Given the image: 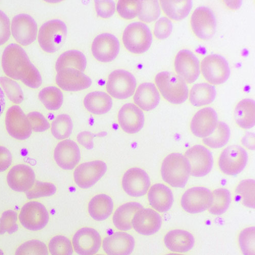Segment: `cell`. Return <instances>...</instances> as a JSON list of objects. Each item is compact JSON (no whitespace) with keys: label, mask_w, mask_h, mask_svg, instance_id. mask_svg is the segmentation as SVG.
<instances>
[{"label":"cell","mask_w":255,"mask_h":255,"mask_svg":"<svg viewBox=\"0 0 255 255\" xmlns=\"http://www.w3.org/2000/svg\"><path fill=\"white\" fill-rule=\"evenodd\" d=\"M2 66L7 76L20 80L29 88L37 89L42 84L40 73L24 49L17 44H11L5 48L2 55Z\"/></svg>","instance_id":"cell-1"},{"label":"cell","mask_w":255,"mask_h":255,"mask_svg":"<svg viewBox=\"0 0 255 255\" xmlns=\"http://www.w3.org/2000/svg\"><path fill=\"white\" fill-rule=\"evenodd\" d=\"M191 172L187 158L181 154L168 155L163 161L161 173L163 181L173 187L183 188L186 185Z\"/></svg>","instance_id":"cell-2"},{"label":"cell","mask_w":255,"mask_h":255,"mask_svg":"<svg viewBox=\"0 0 255 255\" xmlns=\"http://www.w3.org/2000/svg\"><path fill=\"white\" fill-rule=\"evenodd\" d=\"M155 83L164 98L169 103L180 104L188 97V88L186 82L174 73L164 71L158 73Z\"/></svg>","instance_id":"cell-3"},{"label":"cell","mask_w":255,"mask_h":255,"mask_svg":"<svg viewBox=\"0 0 255 255\" xmlns=\"http://www.w3.org/2000/svg\"><path fill=\"white\" fill-rule=\"evenodd\" d=\"M67 27L60 19H52L41 26L38 33L39 44L44 51L52 53L62 47L66 39Z\"/></svg>","instance_id":"cell-4"},{"label":"cell","mask_w":255,"mask_h":255,"mask_svg":"<svg viewBox=\"0 0 255 255\" xmlns=\"http://www.w3.org/2000/svg\"><path fill=\"white\" fill-rule=\"evenodd\" d=\"M152 40L150 28L144 23L139 22L128 26L123 35L125 47L129 52L136 54H142L149 49Z\"/></svg>","instance_id":"cell-5"},{"label":"cell","mask_w":255,"mask_h":255,"mask_svg":"<svg viewBox=\"0 0 255 255\" xmlns=\"http://www.w3.org/2000/svg\"><path fill=\"white\" fill-rule=\"evenodd\" d=\"M136 80L132 74L124 70L113 71L106 84V90L113 98L123 100L133 95Z\"/></svg>","instance_id":"cell-6"},{"label":"cell","mask_w":255,"mask_h":255,"mask_svg":"<svg viewBox=\"0 0 255 255\" xmlns=\"http://www.w3.org/2000/svg\"><path fill=\"white\" fill-rule=\"evenodd\" d=\"M248 154L240 145H230L222 152L219 160L221 171L225 174L236 176L244 169L248 163Z\"/></svg>","instance_id":"cell-7"},{"label":"cell","mask_w":255,"mask_h":255,"mask_svg":"<svg viewBox=\"0 0 255 255\" xmlns=\"http://www.w3.org/2000/svg\"><path fill=\"white\" fill-rule=\"evenodd\" d=\"M203 77L214 85L223 84L230 75V69L227 60L219 54H211L205 57L201 62Z\"/></svg>","instance_id":"cell-8"},{"label":"cell","mask_w":255,"mask_h":255,"mask_svg":"<svg viewBox=\"0 0 255 255\" xmlns=\"http://www.w3.org/2000/svg\"><path fill=\"white\" fill-rule=\"evenodd\" d=\"M18 218L24 228L36 231L44 229L47 226L49 221V215L44 205L32 201L23 206Z\"/></svg>","instance_id":"cell-9"},{"label":"cell","mask_w":255,"mask_h":255,"mask_svg":"<svg viewBox=\"0 0 255 255\" xmlns=\"http://www.w3.org/2000/svg\"><path fill=\"white\" fill-rule=\"evenodd\" d=\"M191 28L201 39L209 40L213 37L217 30V20L213 11L205 6L197 8L191 17Z\"/></svg>","instance_id":"cell-10"},{"label":"cell","mask_w":255,"mask_h":255,"mask_svg":"<svg viewBox=\"0 0 255 255\" xmlns=\"http://www.w3.org/2000/svg\"><path fill=\"white\" fill-rule=\"evenodd\" d=\"M185 156L190 165V175L194 177H204L211 171L213 167V156L203 145L197 144L190 147L185 152Z\"/></svg>","instance_id":"cell-11"},{"label":"cell","mask_w":255,"mask_h":255,"mask_svg":"<svg viewBox=\"0 0 255 255\" xmlns=\"http://www.w3.org/2000/svg\"><path fill=\"white\" fill-rule=\"evenodd\" d=\"M108 166L101 160L85 162L79 165L74 173L76 184L82 189H88L96 184L107 171Z\"/></svg>","instance_id":"cell-12"},{"label":"cell","mask_w":255,"mask_h":255,"mask_svg":"<svg viewBox=\"0 0 255 255\" xmlns=\"http://www.w3.org/2000/svg\"><path fill=\"white\" fill-rule=\"evenodd\" d=\"M5 123L8 134L16 139H26L32 134L28 117L18 106H12L7 111Z\"/></svg>","instance_id":"cell-13"},{"label":"cell","mask_w":255,"mask_h":255,"mask_svg":"<svg viewBox=\"0 0 255 255\" xmlns=\"http://www.w3.org/2000/svg\"><path fill=\"white\" fill-rule=\"evenodd\" d=\"M122 187L127 194L132 197L144 196L151 186L149 176L137 167L128 170L122 178Z\"/></svg>","instance_id":"cell-14"},{"label":"cell","mask_w":255,"mask_h":255,"mask_svg":"<svg viewBox=\"0 0 255 255\" xmlns=\"http://www.w3.org/2000/svg\"><path fill=\"white\" fill-rule=\"evenodd\" d=\"M212 201L211 191L204 187H195L186 190L181 201L183 209L190 214L201 213L208 209Z\"/></svg>","instance_id":"cell-15"},{"label":"cell","mask_w":255,"mask_h":255,"mask_svg":"<svg viewBox=\"0 0 255 255\" xmlns=\"http://www.w3.org/2000/svg\"><path fill=\"white\" fill-rule=\"evenodd\" d=\"M11 32L14 39L21 45L28 46L36 40L37 25L33 18L27 14L14 16L12 21Z\"/></svg>","instance_id":"cell-16"},{"label":"cell","mask_w":255,"mask_h":255,"mask_svg":"<svg viewBox=\"0 0 255 255\" xmlns=\"http://www.w3.org/2000/svg\"><path fill=\"white\" fill-rule=\"evenodd\" d=\"M56 82L60 88L68 92L86 90L89 88L92 84L89 77L73 68H65L57 72Z\"/></svg>","instance_id":"cell-17"},{"label":"cell","mask_w":255,"mask_h":255,"mask_svg":"<svg viewBox=\"0 0 255 255\" xmlns=\"http://www.w3.org/2000/svg\"><path fill=\"white\" fill-rule=\"evenodd\" d=\"M175 69L178 76L186 82H195L200 75V62L197 57L189 50L180 51L175 58Z\"/></svg>","instance_id":"cell-18"},{"label":"cell","mask_w":255,"mask_h":255,"mask_svg":"<svg viewBox=\"0 0 255 255\" xmlns=\"http://www.w3.org/2000/svg\"><path fill=\"white\" fill-rule=\"evenodd\" d=\"M120 44L118 39L110 33H102L93 41L92 51L93 56L102 62H109L118 55Z\"/></svg>","instance_id":"cell-19"},{"label":"cell","mask_w":255,"mask_h":255,"mask_svg":"<svg viewBox=\"0 0 255 255\" xmlns=\"http://www.w3.org/2000/svg\"><path fill=\"white\" fill-rule=\"evenodd\" d=\"M75 252L81 255H92L97 254L101 247L100 234L92 228H83L79 230L72 240Z\"/></svg>","instance_id":"cell-20"},{"label":"cell","mask_w":255,"mask_h":255,"mask_svg":"<svg viewBox=\"0 0 255 255\" xmlns=\"http://www.w3.org/2000/svg\"><path fill=\"white\" fill-rule=\"evenodd\" d=\"M134 229L140 235L149 236L158 232L162 225L160 215L151 208L138 210L132 220Z\"/></svg>","instance_id":"cell-21"},{"label":"cell","mask_w":255,"mask_h":255,"mask_svg":"<svg viewBox=\"0 0 255 255\" xmlns=\"http://www.w3.org/2000/svg\"><path fill=\"white\" fill-rule=\"evenodd\" d=\"M218 124L217 112L211 108L200 110L194 116L190 123L191 132L197 137L205 138L216 129Z\"/></svg>","instance_id":"cell-22"},{"label":"cell","mask_w":255,"mask_h":255,"mask_svg":"<svg viewBox=\"0 0 255 255\" xmlns=\"http://www.w3.org/2000/svg\"><path fill=\"white\" fill-rule=\"evenodd\" d=\"M118 122L124 132L135 134L142 129L144 116L142 111L136 105L127 103L123 106L119 111Z\"/></svg>","instance_id":"cell-23"},{"label":"cell","mask_w":255,"mask_h":255,"mask_svg":"<svg viewBox=\"0 0 255 255\" xmlns=\"http://www.w3.org/2000/svg\"><path fill=\"white\" fill-rule=\"evenodd\" d=\"M54 159L57 165L65 170H72L79 163L80 151L77 144L70 139L59 142L54 150Z\"/></svg>","instance_id":"cell-24"},{"label":"cell","mask_w":255,"mask_h":255,"mask_svg":"<svg viewBox=\"0 0 255 255\" xmlns=\"http://www.w3.org/2000/svg\"><path fill=\"white\" fill-rule=\"evenodd\" d=\"M7 181L13 190L17 192H27L35 182V175L31 167L25 164H18L10 170Z\"/></svg>","instance_id":"cell-25"},{"label":"cell","mask_w":255,"mask_h":255,"mask_svg":"<svg viewBox=\"0 0 255 255\" xmlns=\"http://www.w3.org/2000/svg\"><path fill=\"white\" fill-rule=\"evenodd\" d=\"M134 247L133 237L126 232H116L105 238L103 242L104 252L110 255H130Z\"/></svg>","instance_id":"cell-26"},{"label":"cell","mask_w":255,"mask_h":255,"mask_svg":"<svg viewBox=\"0 0 255 255\" xmlns=\"http://www.w3.org/2000/svg\"><path fill=\"white\" fill-rule=\"evenodd\" d=\"M134 102L144 111L149 112L158 105L160 97L159 93L152 83H143L138 87L134 96Z\"/></svg>","instance_id":"cell-27"},{"label":"cell","mask_w":255,"mask_h":255,"mask_svg":"<svg viewBox=\"0 0 255 255\" xmlns=\"http://www.w3.org/2000/svg\"><path fill=\"white\" fill-rule=\"evenodd\" d=\"M148 200L150 205L159 212H165L171 209L174 202L171 189L161 183L154 184L150 188Z\"/></svg>","instance_id":"cell-28"},{"label":"cell","mask_w":255,"mask_h":255,"mask_svg":"<svg viewBox=\"0 0 255 255\" xmlns=\"http://www.w3.org/2000/svg\"><path fill=\"white\" fill-rule=\"evenodd\" d=\"M164 242L169 251L185 253L193 249L195 239L189 232L177 229L168 232L164 237Z\"/></svg>","instance_id":"cell-29"},{"label":"cell","mask_w":255,"mask_h":255,"mask_svg":"<svg viewBox=\"0 0 255 255\" xmlns=\"http://www.w3.org/2000/svg\"><path fill=\"white\" fill-rule=\"evenodd\" d=\"M113 104L111 96L102 92L89 93L84 100L85 108L91 113L96 115L108 113L112 109Z\"/></svg>","instance_id":"cell-30"},{"label":"cell","mask_w":255,"mask_h":255,"mask_svg":"<svg viewBox=\"0 0 255 255\" xmlns=\"http://www.w3.org/2000/svg\"><path fill=\"white\" fill-rule=\"evenodd\" d=\"M114 203L112 199L105 194L93 197L89 204V212L91 217L97 221L108 219L112 214Z\"/></svg>","instance_id":"cell-31"},{"label":"cell","mask_w":255,"mask_h":255,"mask_svg":"<svg viewBox=\"0 0 255 255\" xmlns=\"http://www.w3.org/2000/svg\"><path fill=\"white\" fill-rule=\"evenodd\" d=\"M137 202L127 203L119 207L115 211L113 222L115 227L121 231H128L132 229V220L136 212L143 208Z\"/></svg>","instance_id":"cell-32"},{"label":"cell","mask_w":255,"mask_h":255,"mask_svg":"<svg viewBox=\"0 0 255 255\" xmlns=\"http://www.w3.org/2000/svg\"><path fill=\"white\" fill-rule=\"evenodd\" d=\"M216 96L215 87L207 83H198L190 90L189 101L193 106L200 107L213 102Z\"/></svg>","instance_id":"cell-33"},{"label":"cell","mask_w":255,"mask_h":255,"mask_svg":"<svg viewBox=\"0 0 255 255\" xmlns=\"http://www.w3.org/2000/svg\"><path fill=\"white\" fill-rule=\"evenodd\" d=\"M255 104L251 99L240 101L235 110V117L238 125L242 128L249 129L255 126Z\"/></svg>","instance_id":"cell-34"},{"label":"cell","mask_w":255,"mask_h":255,"mask_svg":"<svg viewBox=\"0 0 255 255\" xmlns=\"http://www.w3.org/2000/svg\"><path fill=\"white\" fill-rule=\"evenodd\" d=\"M87 65L86 57L80 51L72 50L62 53L56 63L57 72L65 68H73L81 72L86 70Z\"/></svg>","instance_id":"cell-35"},{"label":"cell","mask_w":255,"mask_h":255,"mask_svg":"<svg viewBox=\"0 0 255 255\" xmlns=\"http://www.w3.org/2000/svg\"><path fill=\"white\" fill-rule=\"evenodd\" d=\"M160 4L165 14L175 20L186 18L193 7L191 1H160Z\"/></svg>","instance_id":"cell-36"},{"label":"cell","mask_w":255,"mask_h":255,"mask_svg":"<svg viewBox=\"0 0 255 255\" xmlns=\"http://www.w3.org/2000/svg\"><path fill=\"white\" fill-rule=\"evenodd\" d=\"M230 191L225 188H219L212 193V201L208 208L212 215L220 216L225 213L231 203Z\"/></svg>","instance_id":"cell-37"},{"label":"cell","mask_w":255,"mask_h":255,"mask_svg":"<svg viewBox=\"0 0 255 255\" xmlns=\"http://www.w3.org/2000/svg\"><path fill=\"white\" fill-rule=\"evenodd\" d=\"M38 98L49 111L58 110L63 102L62 93L55 87H49L41 90L38 94Z\"/></svg>","instance_id":"cell-38"},{"label":"cell","mask_w":255,"mask_h":255,"mask_svg":"<svg viewBox=\"0 0 255 255\" xmlns=\"http://www.w3.org/2000/svg\"><path fill=\"white\" fill-rule=\"evenodd\" d=\"M230 137L229 127L224 122H218L215 131L210 136L204 138L203 142L213 148H219L225 146Z\"/></svg>","instance_id":"cell-39"},{"label":"cell","mask_w":255,"mask_h":255,"mask_svg":"<svg viewBox=\"0 0 255 255\" xmlns=\"http://www.w3.org/2000/svg\"><path fill=\"white\" fill-rule=\"evenodd\" d=\"M73 124L71 117L67 114L59 115L53 122L51 131L55 138L59 140L66 139L71 135Z\"/></svg>","instance_id":"cell-40"},{"label":"cell","mask_w":255,"mask_h":255,"mask_svg":"<svg viewBox=\"0 0 255 255\" xmlns=\"http://www.w3.org/2000/svg\"><path fill=\"white\" fill-rule=\"evenodd\" d=\"M255 180L246 179L242 181L236 189V194L242 204L249 208L255 209Z\"/></svg>","instance_id":"cell-41"},{"label":"cell","mask_w":255,"mask_h":255,"mask_svg":"<svg viewBox=\"0 0 255 255\" xmlns=\"http://www.w3.org/2000/svg\"><path fill=\"white\" fill-rule=\"evenodd\" d=\"M161 10L158 1H141L138 18L142 22L150 23L160 15Z\"/></svg>","instance_id":"cell-42"},{"label":"cell","mask_w":255,"mask_h":255,"mask_svg":"<svg viewBox=\"0 0 255 255\" xmlns=\"http://www.w3.org/2000/svg\"><path fill=\"white\" fill-rule=\"evenodd\" d=\"M0 84L11 102L15 104L23 102L24 94L18 83L8 78L1 77H0Z\"/></svg>","instance_id":"cell-43"},{"label":"cell","mask_w":255,"mask_h":255,"mask_svg":"<svg viewBox=\"0 0 255 255\" xmlns=\"http://www.w3.org/2000/svg\"><path fill=\"white\" fill-rule=\"evenodd\" d=\"M54 184L49 182L35 181L32 187L27 191L26 196L29 200L50 197L56 193Z\"/></svg>","instance_id":"cell-44"},{"label":"cell","mask_w":255,"mask_h":255,"mask_svg":"<svg viewBox=\"0 0 255 255\" xmlns=\"http://www.w3.org/2000/svg\"><path fill=\"white\" fill-rule=\"evenodd\" d=\"M49 252L53 255H71L73 254L72 243L67 238L58 236L52 238L49 244Z\"/></svg>","instance_id":"cell-45"},{"label":"cell","mask_w":255,"mask_h":255,"mask_svg":"<svg viewBox=\"0 0 255 255\" xmlns=\"http://www.w3.org/2000/svg\"><path fill=\"white\" fill-rule=\"evenodd\" d=\"M17 214L12 210L3 212L0 218V235H3L5 233L12 235L18 230Z\"/></svg>","instance_id":"cell-46"},{"label":"cell","mask_w":255,"mask_h":255,"mask_svg":"<svg viewBox=\"0 0 255 255\" xmlns=\"http://www.w3.org/2000/svg\"><path fill=\"white\" fill-rule=\"evenodd\" d=\"M141 8V1H119L117 10L120 16L126 19H131L137 15Z\"/></svg>","instance_id":"cell-47"},{"label":"cell","mask_w":255,"mask_h":255,"mask_svg":"<svg viewBox=\"0 0 255 255\" xmlns=\"http://www.w3.org/2000/svg\"><path fill=\"white\" fill-rule=\"evenodd\" d=\"M46 245L38 240L27 242L19 246L15 255H48Z\"/></svg>","instance_id":"cell-48"},{"label":"cell","mask_w":255,"mask_h":255,"mask_svg":"<svg viewBox=\"0 0 255 255\" xmlns=\"http://www.w3.org/2000/svg\"><path fill=\"white\" fill-rule=\"evenodd\" d=\"M255 227L244 229L240 234L239 243L244 255H255Z\"/></svg>","instance_id":"cell-49"},{"label":"cell","mask_w":255,"mask_h":255,"mask_svg":"<svg viewBox=\"0 0 255 255\" xmlns=\"http://www.w3.org/2000/svg\"><path fill=\"white\" fill-rule=\"evenodd\" d=\"M32 130L36 132H42L48 130L50 125L45 117L38 112L29 113L27 116Z\"/></svg>","instance_id":"cell-50"},{"label":"cell","mask_w":255,"mask_h":255,"mask_svg":"<svg viewBox=\"0 0 255 255\" xmlns=\"http://www.w3.org/2000/svg\"><path fill=\"white\" fill-rule=\"evenodd\" d=\"M173 30L171 20L165 16L159 18L155 25L154 33L159 39H165L169 37Z\"/></svg>","instance_id":"cell-51"},{"label":"cell","mask_w":255,"mask_h":255,"mask_svg":"<svg viewBox=\"0 0 255 255\" xmlns=\"http://www.w3.org/2000/svg\"><path fill=\"white\" fill-rule=\"evenodd\" d=\"M95 8L98 16L107 18L115 12L116 4L113 1H95Z\"/></svg>","instance_id":"cell-52"},{"label":"cell","mask_w":255,"mask_h":255,"mask_svg":"<svg viewBox=\"0 0 255 255\" xmlns=\"http://www.w3.org/2000/svg\"><path fill=\"white\" fill-rule=\"evenodd\" d=\"M10 20L6 14L0 10V46L6 43L10 36Z\"/></svg>","instance_id":"cell-53"},{"label":"cell","mask_w":255,"mask_h":255,"mask_svg":"<svg viewBox=\"0 0 255 255\" xmlns=\"http://www.w3.org/2000/svg\"><path fill=\"white\" fill-rule=\"evenodd\" d=\"M12 160L9 150L6 147L0 146V173L6 171L11 165Z\"/></svg>","instance_id":"cell-54"},{"label":"cell","mask_w":255,"mask_h":255,"mask_svg":"<svg viewBox=\"0 0 255 255\" xmlns=\"http://www.w3.org/2000/svg\"><path fill=\"white\" fill-rule=\"evenodd\" d=\"M78 142L88 150L92 149L94 147V135L89 131H83L77 136Z\"/></svg>","instance_id":"cell-55"},{"label":"cell","mask_w":255,"mask_h":255,"mask_svg":"<svg viewBox=\"0 0 255 255\" xmlns=\"http://www.w3.org/2000/svg\"><path fill=\"white\" fill-rule=\"evenodd\" d=\"M5 95L2 89L0 87V116L2 114L5 110Z\"/></svg>","instance_id":"cell-56"}]
</instances>
